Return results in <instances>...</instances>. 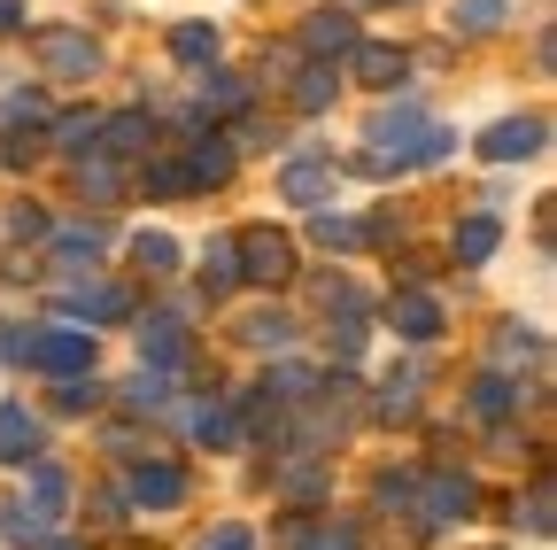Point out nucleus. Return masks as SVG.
Listing matches in <instances>:
<instances>
[{
  "mask_svg": "<svg viewBox=\"0 0 557 550\" xmlns=\"http://www.w3.org/2000/svg\"><path fill=\"white\" fill-rule=\"evenodd\" d=\"M472 504H480V489H472L465 473H449V465H418V504H410V527H418V535L457 527Z\"/></svg>",
  "mask_w": 557,
  "mask_h": 550,
  "instance_id": "obj_1",
  "label": "nucleus"
},
{
  "mask_svg": "<svg viewBox=\"0 0 557 550\" xmlns=\"http://www.w3.org/2000/svg\"><path fill=\"white\" fill-rule=\"evenodd\" d=\"M32 54H39L47 78H94V71H101V47H94L86 32H70V24H39V32H32Z\"/></svg>",
  "mask_w": 557,
  "mask_h": 550,
  "instance_id": "obj_2",
  "label": "nucleus"
},
{
  "mask_svg": "<svg viewBox=\"0 0 557 550\" xmlns=\"http://www.w3.org/2000/svg\"><path fill=\"white\" fill-rule=\"evenodd\" d=\"M295 280V241L287 233H271V225H256V233H240V288H287Z\"/></svg>",
  "mask_w": 557,
  "mask_h": 550,
  "instance_id": "obj_3",
  "label": "nucleus"
},
{
  "mask_svg": "<svg viewBox=\"0 0 557 550\" xmlns=\"http://www.w3.org/2000/svg\"><path fill=\"white\" fill-rule=\"evenodd\" d=\"M86 156H101V163H139V156H156V117H148V109H116V117H101V132H94Z\"/></svg>",
  "mask_w": 557,
  "mask_h": 550,
  "instance_id": "obj_4",
  "label": "nucleus"
},
{
  "mask_svg": "<svg viewBox=\"0 0 557 550\" xmlns=\"http://www.w3.org/2000/svg\"><path fill=\"white\" fill-rule=\"evenodd\" d=\"M32 365H39V372H54V380H78V372H94V333H86V326H39V341H32Z\"/></svg>",
  "mask_w": 557,
  "mask_h": 550,
  "instance_id": "obj_5",
  "label": "nucleus"
},
{
  "mask_svg": "<svg viewBox=\"0 0 557 550\" xmlns=\"http://www.w3.org/2000/svg\"><path fill=\"white\" fill-rule=\"evenodd\" d=\"M124 497L139 512H171V504H186V473L171 457H139V465H124Z\"/></svg>",
  "mask_w": 557,
  "mask_h": 550,
  "instance_id": "obj_6",
  "label": "nucleus"
},
{
  "mask_svg": "<svg viewBox=\"0 0 557 550\" xmlns=\"http://www.w3.org/2000/svg\"><path fill=\"white\" fill-rule=\"evenodd\" d=\"M542 140H549L542 117H504V124L480 132V156L487 163H527V156H542Z\"/></svg>",
  "mask_w": 557,
  "mask_h": 550,
  "instance_id": "obj_7",
  "label": "nucleus"
},
{
  "mask_svg": "<svg viewBox=\"0 0 557 550\" xmlns=\"http://www.w3.org/2000/svg\"><path fill=\"white\" fill-rule=\"evenodd\" d=\"M62 318H70V326L132 318V288H109V280H94V288H62Z\"/></svg>",
  "mask_w": 557,
  "mask_h": 550,
  "instance_id": "obj_8",
  "label": "nucleus"
},
{
  "mask_svg": "<svg viewBox=\"0 0 557 550\" xmlns=\"http://www.w3.org/2000/svg\"><path fill=\"white\" fill-rule=\"evenodd\" d=\"M139 357L178 372L186 365V310H148V318H139Z\"/></svg>",
  "mask_w": 557,
  "mask_h": 550,
  "instance_id": "obj_9",
  "label": "nucleus"
},
{
  "mask_svg": "<svg viewBox=\"0 0 557 550\" xmlns=\"http://www.w3.org/2000/svg\"><path fill=\"white\" fill-rule=\"evenodd\" d=\"M256 94H248V78H233V71H209L201 86H194V101H186V117L194 124H209V117H240Z\"/></svg>",
  "mask_w": 557,
  "mask_h": 550,
  "instance_id": "obj_10",
  "label": "nucleus"
},
{
  "mask_svg": "<svg viewBox=\"0 0 557 550\" xmlns=\"http://www.w3.org/2000/svg\"><path fill=\"white\" fill-rule=\"evenodd\" d=\"M278 194H287L295 210H318V201L333 194V156H295L287 171H278Z\"/></svg>",
  "mask_w": 557,
  "mask_h": 550,
  "instance_id": "obj_11",
  "label": "nucleus"
},
{
  "mask_svg": "<svg viewBox=\"0 0 557 550\" xmlns=\"http://www.w3.org/2000/svg\"><path fill=\"white\" fill-rule=\"evenodd\" d=\"M271 489L287 497V504H325L333 497V473L318 457H287V465H271Z\"/></svg>",
  "mask_w": 557,
  "mask_h": 550,
  "instance_id": "obj_12",
  "label": "nucleus"
},
{
  "mask_svg": "<svg viewBox=\"0 0 557 550\" xmlns=\"http://www.w3.org/2000/svg\"><path fill=\"white\" fill-rule=\"evenodd\" d=\"M348 47H357V16H348V9H318V16L302 24V54H310V62H333V54H348Z\"/></svg>",
  "mask_w": 557,
  "mask_h": 550,
  "instance_id": "obj_13",
  "label": "nucleus"
},
{
  "mask_svg": "<svg viewBox=\"0 0 557 550\" xmlns=\"http://www.w3.org/2000/svg\"><path fill=\"white\" fill-rule=\"evenodd\" d=\"M233 163H240V156H233L225 132L194 140V148H186V163H178V171H186V194H194V186H225V179H233Z\"/></svg>",
  "mask_w": 557,
  "mask_h": 550,
  "instance_id": "obj_14",
  "label": "nucleus"
},
{
  "mask_svg": "<svg viewBox=\"0 0 557 550\" xmlns=\"http://www.w3.org/2000/svg\"><path fill=\"white\" fill-rule=\"evenodd\" d=\"M418 395H426V372H418V365H403L395 380H380L372 419H380V427H410V419H418Z\"/></svg>",
  "mask_w": 557,
  "mask_h": 550,
  "instance_id": "obj_15",
  "label": "nucleus"
},
{
  "mask_svg": "<svg viewBox=\"0 0 557 550\" xmlns=\"http://www.w3.org/2000/svg\"><path fill=\"white\" fill-rule=\"evenodd\" d=\"M186 435H194V442H209V450H233V442H240V411H233V403H218V395H201V403L186 411Z\"/></svg>",
  "mask_w": 557,
  "mask_h": 550,
  "instance_id": "obj_16",
  "label": "nucleus"
},
{
  "mask_svg": "<svg viewBox=\"0 0 557 550\" xmlns=\"http://www.w3.org/2000/svg\"><path fill=\"white\" fill-rule=\"evenodd\" d=\"M387 318H395L403 341H434V333H442V303H434L426 288H403V295L387 303Z\"/></svg>",
  "mask_w": 557,
  "mask_h": 550,
  "instance_id": "obj_17",
  "label": "nucleus"
},
{
  "mask_svg": "<svg viewBox=\"0 0 557 550\" xmlns=\"http://www.w3.org/2000/svg\"><path fill=\"white\" fill-rule=\"evenodd\" d=\"M496 248H504V218H487V210L457 218V233H449V256H457V264H487Z\"/></svg>",
  "mask_w": 557,
  "mask_h": 550,
  "instance_id": "obj_18",
  "label": "nucleus"
},
{
  "mask_svg": "<svg viewBox=\"0 0 557 550\" xmlns=\"http://www.w3.org/2000/svg\"><path fill=\"white\" fill-rule=\"evenodd\" d=\"M348 62H357L364 86H403V78H410V54H403V47H380V39H357V47H348Z\"/></svg>",
  "mask_w": 557,
  "mask_h": 550,
  "instance_id": "obj_19",
  "label": "nucleus"
},
{
  "mask_svg": "<svg viewBox=\"0 0 557 550\" xmlns=\"http://www.w3.org/2000/svg\"><path fill=\"white\" fill-rule=\"evenodd\" d=\"M511 411H519V388H511L504 372H480V380H472V419H480V427H504Z\"/></svg>",
  "mask_w": 557,
  "mask_h": 550,
  "instance_id": "obj_20",
  "label": "nucleus"
},
{
  "mask_svg": "<svg viewBox=\"0 0 557 550\" xmlns=\"http://www.w3.org/2000/svg\"><path fill=\"white\" fill-rule=\"evenodd\" d=\"M240 288V241H209L201 248V295H233Z\"/></svg>",
  "mask_w": 557,
  "mask_h": 550,
  "instance_id": "obj_21",
  "label": "nucleus"
},
{
  "mask_svg": "<svg viewBox=\"0 0 557 550\" xmlns=\"http://www.w3.org/2000/svg\"><path fill=\"white\" fill-rule=\"evenodd\" d=\"M0 535H9L16 550H39V542L54 535V520H47V512H32L24 497H9V504H0Z\"/></svg>",
  "mask_w": 557,
  "mask_h": 550,
  "instance_id": "obj_22",
  "label": "nucleus"
},
{
  "mask_svg": "<svg viewBox=\"0 0 557 550\" xmlns=\"http://www.w3.org/2000/svg\"><path fill=\"white\" fill-rule=\"evenodd\" d=\"M171 54L186 62V71H209V62H218V24H171Z\"/></svg>",
  "mask_w": 557,
  "mask_h": 550,
  "instance_id": "obj_23",
  "label": "nucleus"
},
{
  "mask_svg": "<svg viewBox=\"0 0 557 550\" xmlns=\"http://www.w3.org/2000/svg\"><path fill=\"white\" fill-rule=\"evenodd\" d=\"M310 241H318L325 256H357V248H364V225L341 218V210H318V218H310Z\"/></svg>",
  "mask_w": 557,
  "mask_h": 550,
  "instance_id": "obj_24",
  "label": "nucleus"
},
{
  "mask_svg": "<svg viewBox=\"0 0 557 550\" xmlns=\"http://www.w3.org/2000/svg\"><path fill=\"white\" fill-rule=\"evenodd\" d=\"M47 241H54L70 264H94V256L109 248V225H101V218H86V225H47Z\"/></svg>",
  "mask_w": 557,
  "mask_h": 550,
  "instance_id": "obj_25",
  "label": "nucleus"
},
{
  "mask_svg": "<svg viewBox=\"0 0 557 550\" xmlns=\"http://www.w3.org/2000/svg\"><path fill=\"white\" fill-rule=\"evenodd\" d=\"M24 504H32V512H47V520H62V512H70V473L39 457V465H32V497H24Z\"/></svg>",
  "mask_w": 557,
  "mask_h": 550,
  "instance_id": "obj_26",
  "label": "nucleus"
},
{
  "mask_svg": "<svg viewBox=\"0 0 557 550\" xmlns=\"http://www.w3.org/2000/svg\"><path fill=\"white\" fill-rule=\"evenodd\" d=\"M333 94H341V71H333V62H302V78H295V109H302V117H318V109H333Z\"/></svg>",
  "mask_w": 557,
  "mask_h": 550,
  "instance_id": "obj_27",
  "label": "nucleus"
},
{
  "mask_svg": "<svg viewBox=\"0 0 557 550\" xmlns=\"http://www.w3.org/2000/svg\"><path fill=\"white\" fill-rule=\"evenodd\" d=\"M32 450H39V419H32L24 403H9V411H0V457L16 465V457H32Z\"/></svg>",
  "mask_w": 557,
  "mask_h": 550,
  "instance_id": "obj_28",
  "label": "nucleus"
},
{
  "mask_svg": "<svg viewBox=\"0 0 557 550\" xmlns=\"http://www.w3.org/2000/svg\"><path fill=\"white\" fill-rule=\"evenodd\" d=\"M487 357H496V372H511V365H542V333H534V326H504Z\"/></svg>",
  "mask_w": 557,
  "mask_h": 550,
  "instance_id": "obj_29",
  "label": "nucleus"
},
{
  "mask_svg": "<svg viewBox=\"0 0 557 550\" xmlns=\"http://www.w3.org/2000/svg\"><path fill=\"white\" fill-rule=\"evenodd\" d=\"M47 132H54V148H62V156H78V148H94L101 117H94V109H70V117H47Z\"/></svg>",
  "mask_w": 557,
  "mask_h": 550,
  "instance_id": "obj_30",
  "label": "nucleus"
},
{
  "mask_svg": "<svg viewBox=\"0 0 557 550\" xmlns=\"http://www.w3.org/2000/svg\"><path fill=\"white\" fill-rule=\"evenodd\" d=\"M240 341H248V350H271V357H287V341H295V318L263 310V318H248V326H240Z\"/></svg>",
  "mask_w": 557,
  "mask_h": 550,
  "instance_id": "obj_31",
  "label": "nucleus"
},
{
  "mask_svg": "<svg viewBox=\"0 0 557 550\" xmlns=\"http://www.w3.org/2000/svg\"><path fill=\"white\" fill-rule=\"evenodd\" d=\"M109 395H101V380L94 372H78V380H62L54 388V411H62V419H86V411H101Z\"/></svg>",
  "mask_w": 557,
  "mask_h": 550,
  "instance_id": "obj_32",
  "label": "nucleus"
},
{
  "mask_svg": "<svg viewBox=\"0 0 557 550\" xmlns=\"http://www.w3.org/2000/svg\"><path fill=\"white\" fill-rule=\"evenodd\" d=\"M372 504L410 520V504H418V465H410V473H380V480H372Z\"/></svg>",
  "mask_w": 557,
  "mask_h": 550,
  "instance_id": "obj_33",
  "label": "nucleus"
},
{
  "mask_svg": "<svg viewBox=\"0 0 557 550\" xmlns=\"http://www.w3.org/2000/svg\"><path fill=\"white\" fill-rule=\"evenodd\" d=\"M139 186H148L156 201H178V194H186V171H178L171 156H139Z\"/></svg>",
  "mask_w": 557,
  "mask_h": 550,
  "instance_id": "obj_34",
  "label": "nucleus"
},
{
  "mask_svg": "<svg viewBox=\"0 0 557 550\" xmlns=\"http://www.w3.org/2000/svg\"><path fill=\"white\" fill-rule=\"evenodd\" d=\"M511 520H519L527 535H549V520H557V512H549V473H534V489L511 504Z\"/></svg>",
  "mask_w": 557,
  "mask_h": 550,
  "instance_id": "obj_35",
  "label": "nucleus"
},
{
  "mask_svg": "<svg viewBox=\"0 0 557 550\" xmlns=\"http://www.w3.org/2000/svg\"><path fill=\"white\" fill-rule=\"evenodd\" d=\"M132 264L171 280V271H178V241H171V233H139V241H132Z\"/></svg>",
  "mask_w": 557,
  "mask_h": 550,
  "instance_id": "obj_36",
  "label": "nucleus"
},
{
  "mask_svg": "<svg viewBox=\"0 0 557 550\" xmlns=\"http://www.w3.org/2000/svg\"><path fill=\"white\" fill-rule=\"evenodd\" d=\"M163 388H171V372H163V365H148V372L124 388V411H139V419H148V411H163Z\"/></svg>",
  "mask_w": 557,
  "mask_h": 550,
  "instance_id": "obj_37",
  "label": "nucleus"
},
{
  "mask_svg": "<svg viewBox=\"0 0 557 550\" xmlns=\"http://www.w3.org/2000/svg\"><path fill=\"white\" fill-rule=\"evenodd\" d=\"M124 186V163H101V156H78V194H94V201H109Z\"/></svg>",
  "mask_w": 557,
  "mask_h": 550,
  "instance_id": "obj_38",
  "label": "nucleus"
},
{
  "mask_svg": "<svg viewBox=\"0 0 557 550\" xmlns=\"http://www.w3.org/2000/svg\"><path fill=\"white\" fill-rule=\"evenodd\" d=\"M54 117V101L47 94H9V101H0V124H24V132H39Z\"/></svg>",
  "mask_w": 557,
  "mask_h": 550,
  "instance_id": "obj_39",
  "label": "nucleus"
},
{
  "mask_svg": "<svg viewBox=\"0 0 557 550\" xmlns=\"http://www.w3.org/2000/svg\"><path fill=\"white\" fill-rule=\"evenodd\" d=\"M496 24H504V0H457V32L480 39V32H496Z\"/></svg>",
  "mask_w": 557,
  "mask_h": 550,
  "instance_id": "obj_40",
  "label": "nucleus"
},
{
  "mask_svg": "<svg viewBox=\"0 0 557 550\" xmlns=\"http://www.w3.org/2000/svg\"><path fill=\"white\" fill-rule=\"evenodd\" d=\"M47 225H54V218L39 210V201H16V210H9V233H16L24 248H39V241H47Z\"/></svg>",
  "mask_w": 557,
  "mask_h": 550,
  "instance_id": "obj_41",
  "label": "nucleus"
},
{
  "mask_svg": "<svg viewBox=\"0 0 557 550\" xmlns=\"http://www.w3.org/2000/svg\"><path fill=\"white\" fill-rule=\"evenodd\" d=\"M302 550H357V527H341V520H310V542Z\"/></svg>",
  "mask_w": 557,
  "mask_h": 550,
  "instance_id": "obj_42",
  "label": "nucleus"
},
{
  "mask_svg": "<svg viewBox=\"0 0 557 550\" xmlns=\"http://www.w3.org/2000/svg\"><path fill=\"white\" fill-rule=\"evenodd\" d=\"M333 357H341V365H348V357H364V310L333 326Z\"/></svg>",
  "mask_w": 557,
  "mask_h": 550,
  "instance_id": "obj_43",
  "label": "nucleus"
},
{
  "mask_svg": "<svg viewBox=\"0 0 557 550\" xmlns=\"http://www.w3.org/2000/svg\"><path fill=\"white\" fill-rule=\"evenodd\" d=\"M0 163H9V171H24V163H39V140H32V132H24V140H16V132H9V124H0Z\"/></svg>",
  "mask_w": 557,
  "mask_h": 550,
  "instance_id": "obj_44",
  "label": "nucleus"
},
{
  "mask_svg": "<svg viewBox=\"0 0 557 550\" xmlns=\"http://www.w3.org/2000/svg\"><path fill=\"white\" fill-rule=\"evenodd\" d=\"M32 341H39V326H9V333H0V357H9V365H32Z\"/></svg>",
  "mask_w": 557,
  "mask_h": 550,
  "instance_id": "obj_45",
  "label": "nucleus"
},
{
  "mask_svg": "<svg viewBox=\"0 0 557 550\" xmlns=\"http://www.w3.org/2000/svg\"><path fill=\"white\" fill-rule=\"evenodd\" d=\"M201 550H256V527H209Z\"/></svg>",
  "mask_w": 557,
  "mask_h": 550,
  "instance_id": "obj_46",
  "label": "nucleus"
},
{
  "mask_svg": "<svg viewBox=\"0 0 557 550\" xmlns=\"http://www.w3.org/2000/svg\"><path fill=\"white\" fill-rule=\"evenodd\" d=\"M310 542V520H278V550H302Z\"/></svg>",
  "mask_w": 557,
  "mask_h": 550,
  "instance_id": "obj_47",
  "label": "nucleus"
},
{
  "mask_svg": "<svg viewBox=\"0 0 557 550\" xmlns=\"http://www.w3.org/2000/svg\"><path fill=\"white\" fill-rule=\"evenodd\" d=\"M9 32H24V0H0V39Z\"/></svg>",
  "mask_w": 557,
  "mask_h": 550,
  "instance_id": "obj_48",
  "label": "nucleus"
},
{
  "mask_svg": "<svg viewBox=\"0 0 557 550\" xmlns=\"http://www.w3.org/2000/svg\"><path fill=\"white\" fill-rule=\"evenodd\" d=\"M47 550H78V542H54V535H47Z\"/></svg>",
  "mask_w": 557,
  "mask_h": 550,
  "instance_id": "obj_49",
  "label": "nucleus"
}]
</instances>
